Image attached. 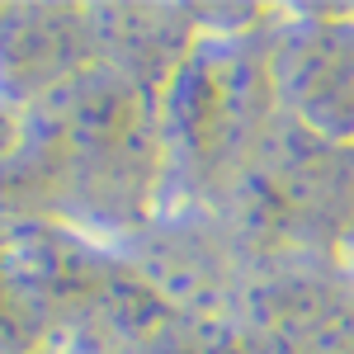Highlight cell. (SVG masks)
Wrapping results in <instances>:
<instances>
[{
  "instance_id": "1",
  "label": "cell",
  "mask_w": 354,
  "mask_h": 354,
  "mask_svg": "<svg viewBox=\"0 0 354 354\" xmlns=\"http://www.w3.org/2000/svg\"><path fill=\"white\" fill-rule=\"evenodd\" d=\"M28 185L57 208L100 227H133L165 165L161 109L151 90L109 71L104 62L57 95L38 100L24 128Z\"/></svg>"
},
{
  "instance_id": "2",
  "label": "cell",
  "mask_w": 354,
  "mask_h": 354,
  "mask_svg": "<svg viewBox=\"0 0 354 354\" xmlns=\"http://www.w3.org/2000/svg\"><path fill=\"white\" fill-rule=\"evenodd\" d=\"M279 118L270 43L245 33L198 43L165 85V161L194 189H236Z\"/></svg>"
},
{
  "instance_id": "3",
  "label": "cell",
  "mask_w": 354,
  "mask_h": 354,
  "mask_svg": "<svg viewBox=\"0 0 354 354\" xmlns=\"http://www.w3.org/2000/svg\"><path fill=\"white\" fill-rule=\"evenodd\" d=\"M232 194L241 222L274 245H345L354 227V147L326 142L279 113Z\"/></svg>"
},
{
  "instance_id": "4",
  "label": "cell",
  "mask_w": 354,
  "mask_h": 354,
  "mask_svg": "<svg viewBox=\"0 0 354 354\" xmlns=\"http://www.w3.org/2000/svg\"><path fill=\"white\" fill-rule=\"evenodd\" d=\"M274 104L288 123L354 147V19L307 10L270 43Z\"/></svg>"
},
{
  "instance_id": "5",
  "label": "cell",
  "mask_w": 354,
  "mask_h": 354,
  "mask_svg": "<svg viewBox=\"0 0 354 354\" xmlns=\"http://www.w3.org/2000/svg\"><path fill=\"white\" fill-rule=\"evenodd\" d=\"M100 66V38L76 10H10L0 24V90L48 100Z\"/></svg>"
},
{
  "instance_id": "6",
  "label": "cell",
  "mask_w": 354,
  "mask_h": 354,
  "mask_svg": "<svg viewBox=\"0 0 354 354\" xmlns=\"http://www.w3.org/2000/svg\"><path fill=\"white\" fill-rule=\"evenodd\" d=\"M340 250H350V255H354V227H350V236H345V245H340Z\"/></svg>"
}]
</instances>
